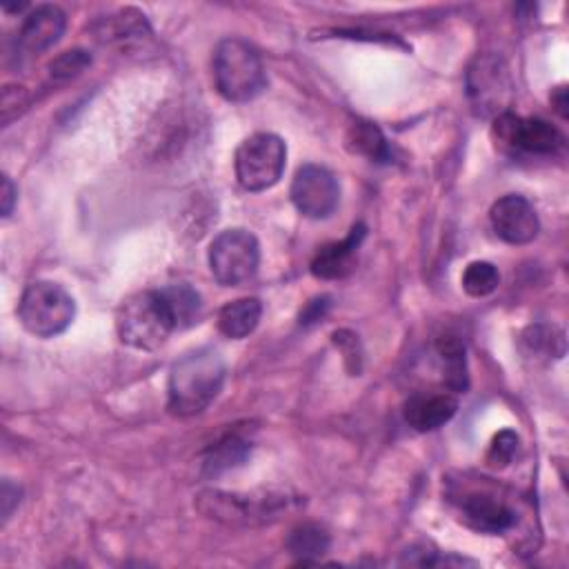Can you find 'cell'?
<instances>
[{
  "label": "cell",
  "instance_id": "cell-1",
  "mask_svg": "<svg viewBox=\"0 0 569 569\" xmlns=\"http://www.w3.org/2000/svg\"><path fill=\"white\" fill-rule=\"evenodd\" d=\"M227 367L222 356L211 347H198L180 356L167 380L169 409L176 416L202 413L220 393Z\"/></svg>",
  "mask_w": 569,
  "mask_h": 569
},
{
  "label": "cell",
  "instance_id": "cell-2",
  "mask_svg": "<svg viewBox=\"0 0 569 569\" xmlns=\"http://www.w3.org/2000/svg\"><path fill=\"white\" fill-rule=\"evenodd\" d=\"M213 82L229 102H249L267 87L260 53L242 38H224L213 51Z\"/></svg>",
  "mask_w": 569,
  "mask_h": 569
},
{
  "label": "cell",
  "instance_id": "cell-3",
  "mask_svg": "<svg viewBox=\"0 0 569 569\" xmlns=\"http://www.w3.org/2000/svg\"><path fill=\"white\" fill-rule=\"evenodd\" d=\"M291 500L293 498L280 491L240 493V491H220V489H207L196 498L198 509L207 518L229 527H256V525L278 520L280 513L289 509Z\"/></svg>",
  "mask_w": 569,
  "mask_h": 569
},
{
  "label": "cell",
  "instance_id": "cell-4",
  "mask_svg": "<svg viewBox=\"0 0 569 569\" xmlns=\"http://www.w3.org/2000/svg\"><path fill=\"white\" fill-rule=\"evenodd\" d=\"M116 331L124 345L140 351H156L176 331V322L160 291H138L120 305Z\"/></svg>",
  "mask_w": 569,
  "mask_h": 569
},
{
  "label": "cell",
  "instance_id": "cell-5",
  "mask_svg": "<svg viewBox=\"0 0 569 569\" xmlns=\"http://www.w3.org/2000/svg\"><path fill=\"white\" fill-rule=\"evenodd\" d=\"M76 316L71 293L53 280H33L24 287L18 302V318L22 327L38 338H53L62 333Z\"/></svg>",
  "mask_w": 569,
  "mask_h": 569
},
{
  "label": "cell",
  "instance_id": "cell-6",
  "mask_svg": "<svg viewBox=\"0 0 569 569\" xmlns=\"http://www.w3.org/2000/svg\"><path fill=\"white\" fill-rule=\"evenodd\" d=\"M284 160L287 147L280 136L267 131L253 133L236 149V178L247 191H264L282 178Z\"/></svg>",
  "mask_w": 569,
  "mask_h": 569
},
{
  "label": "cell",
  "instance_id": "cell-7",
  "mask_svg": "<svg viewBox=\"0 0 569 569\" xmlns=\"http://www.w3.org/2000/svg\"><path fill=\"white\" fill-rule=\"evenodd\" d=\"M209 269L222 287L249 282L260 264L258 238L247 229H224L209 244Z\"/></svg>",
  "mask_w": 569,
  "mask_h": 569
},
{
  "label": "cell",
  "instance_id": "cell-8",
  "mask_svg": "<svg viewBox=\"0 0 569 569\" xmlns=\"http://www.w3.org/2000/svg\"><path fill=\"white\" fill-rule=\"evenodd\" d=\"M293 207L311 220L329 218L340 202V184L336 176L320 164H302L291 180Z\"/></svg>",
  "mask_w": 569,
  "mask_h": 569
},
{
  "label": "cell",
  "instance_id": "cell-9",
  "mask_svg": "<svg viewBox=\"0 0 569 569\" xmlns=\"http://www.w3.org/2000/svg\"><path fill=\"white\" fill-rule=\"evenodd\" d=\"M496 133L516 149L551 156L565 147V136L542 118H520L509 111L496 116Z\"/></svg>",
  "mask_w": 569,
  "mask_h": 569
},
{
  "label": "cell",
  "instance_id": "cell-10",
  "mask_svg": "<svg viewBox=\"0 0 569 569\" xmlns=\"http://www.w3.org/2000/svg\"><path fill=\"white\" fill-rule=\"evenodd\" d=\"M496 236L509 244H527L540 231V220L533 204L518 193L498 198L489 211Z\"/></svg>",
  "mask_w": 569,
  "mask_h": 569
},
{
  "label": "cell",
  "instance_id": "cell-11",
  "mask_svg": "<svg viewBox=\"0 0 569 569\" xmlns=\"http://www.w3.org/2000/svg\"><path fill=\"white\" fill-rule=\"evenodd\" d=\"M467 89L478 113H502L509 82L500 60L493 56H478L469 69Z\"/></svg>",
  "mask_w": 569,
  "mask_h": 569
},
{
  "label": "cell",
  "instance_id": "cell-12",
  "mask_svg": "<svg viewBox=\"0 0 569 569\" xmlns=\"http://www.w3.org/2000/svg\"><path fill=\"white\" fill-rule=\"evenodd\" d=\"M67 16L56 4L36 7L18 31V51L20 56H38L51 49L64 33Z\"/></svg>",
  "mask_w": 569,
  "mask_h": 569
},
{
  "label": "cell",
  "instance_id": "cell-13",
  "mask_svg": "<svg viewBox=\"0 0 569 569\" xmlns=\"http://www.w3.org/2000/svg\"><path fill=\"white\" fill-rule=\"evenodd\" d=\"M365 224H353L340 242L325 244L311 260V273L322 280H338L349 276L356 267V253L365 240Z\"/></svg>",
  "mask_w": 569,
  "mask_h": 569
},
{
  "label": "cell",
  "instance_id": "cell-14",
  "mask_svg": "<svg viewBox=\"0 0 569 569\" xmlns=\"http://www.w3.org/2000/svg\"><path fill=\"white\" fill-rule=\"evenodd\" d=\"M458 409V398L449 391L413 393L402 407L405 422L416 431H433L449 422Z\"/></svg>",
  "mask_w": 569,
  "mask_h": 569
},
{
  "label": "cell",
  "instance_id": "cell-15",
  "mask_svg": "<svg viewBox=\"0 0 569 569\" xmlns=\"http://www.w3.org/2000/svg\"><path fill=\"white\" fill-rule=\"evenodd\" d=\"M462 518L469 527L485 533H502L513 527V511L491 493H469L460 502Z\"/></svg>",
  "mask_w": 569,
  "mask_h": 569
},
{
  "label": "cell",
  "instance_id": "cell-16",
  "mask_svg": "<svg viewBox=\"0 0 569 569\" xmlns=\"http://www.w3.org/2000/svg\"><path fill=\"white\" fill-rule=\"evenodd\" d=\"M251 453V442L240 433H224L218 442H213L202 456V473L220 476L229 469L240 467Z\"/></svg>",
  "mask_w": 569,
  "mask_h": 569
},
{
  "label": "cell",
  "instance_id": "cell-17",
  "mask_svg": "<svg viewBox=\"0 0 569 569\" xmlns=\"http://www.w3.org/2000/svg\"><path fill=\"white\" fill-rule=\"evenodd\" d=\"M262 302L258 298H238L227 302L218 313V329L231 340L247 338L260 322Z\"/></svg>",
  "mask_w": 569,
  "mask_h": 569
},
{
  "label": "cell",
  "instance_id": "cell-18",
  "mask_svg": "<svg viewBox=\"0 0 569 569\" xmlns=\"http://www.w3.org/2000/svg\"><path fill=\"white\" fill-rule=\"evenodd\" d=\"M331 545V538L325 527L316 522H302L291 529L287 536V551L298 560V562H311L327 553Z\"/></svg>",
  "mask_w": 569,
  "mask_h": 569
},
{
  "label": "cell",
  "instance_id": "cell-19",
  "mask_svg": "<svg viewBox=\"0 0 569 569\" xmlns=\"http://www.w3.org/2000/svg\"><path fill=\"white\" fill-rule=\"evenodd\" d=\"M158 291L176 322V329H184V327H191L193 322H198L202 302H200V296L196 289H191L189 284H169Z\"/></svg>",
  "mask_w": 569,
  "mask_h": 569
},
{
  "label": "cell",
  "instance_id": "cell-20",
  "mask_svg": "<svg viewBox=\"0 0 569 569\" xmlns=\"http://www.w3.org/2000/svg\"><path fill=\"white\" fill-rule=\"evenodd\" d=\"M436 351H438V358L442 362V376L447 380V385L453 389V391H465L467 385H469V378H467V358H465V345L456 338V336H440L438 342H436Z\"/></svg>",
  "mask_w": 569,
  "mask_h": 569
},
{
  "label": "cell",
  "instance_id": "cell-21",
  "mask_svg": "<svg viewBox=\"0 0 569 569\" xmlns=\"http://www.w3.org/2000/svg\"><path fill=\"white\" fill-rule=\"evenodd\" d=\"M347 147L353 153L367 156L369 160H376V162H389L391 160V149L387 144V138L371 122H353L349 133H347Z\"/></svg>",
  "mask_w": 569,
  "mask_h": 569
},
{
  "label": "cell",
  "instance_id": "cell-22",
  "mask_svg": "<svg viewBox=\"0 0 569 569\" xmlns=\"http://www.w3.org/2000/svg\"><path fill=\"white\" fill-rule=\"evenodd\" d=\"M98 36L109 42H122V40H140L149 36V24L142 13L136 9H124L116 16H109L100 22Z\"/></svg>",
  "mask_w": 569,
  "mask_h": 569
},
{
  "label": "cell",
  "instance_id": "cell-23",
  "mask_svg": "<svg viewBox=\"0 0 569 569\" xmlns=\"http://www.w3.org/2000/svg\"><path fill=\"white\" fill-rule=\"evenodd\" d=\"M498 282H500V273L487 260H473L462 271V289L473 298L489 296L498 287Z\"/></svg>",
  "mask_w": 569,
  "mask_h": 569
},
{
  "label": "cell",
  "instance_id": "cell-24",
  "mask_svg": "<svg viewBox=\"0 0 569 569\" xmlns=\"http://www.w3.org/2000/svg\"><path fill=\"white\" fill-rule=\"evenodd\" d=\"M91 64V58L87 51L82 49H73V51H64L62 56H58L51 64H49V80L53 84L58 82H67L71 78H76L80 71H84Z\"/></svg>",
  "mask_w": 569,
  "mask_h": 569
},
{
  "label": "cell",
  "instance_id": "cell-25",
  "mask_svg": "<svg viewBox=\"0 0 569 569\" xmlns=\"http://www.w3.org/2000/svg\"><path fill=\"white\" fill-rule=\"evenodd\" d=\"M518 451V436L511 429H502L493 436L489 451H487V462L491 467H505L513 460Z\"/></svg>",
  "mask_w": 569,
  "mask_h": 569
},
{
  "label": "cell",
  "instance_id": "cell-26",
  "mask_svg": "<svg viewBox=\"0 0 569 569\" xmlns=\"http://www.w3.org/2000/svg\"><path fill=\"white\" fill-rule=\"evenodd\" d=\"M327 309H329V298H327V296L316 298V300H311V302L305 307V311L300 313V322H302V325L318 322V320L327 313Z\"/></svg>",
  "mask_w": 569,
  "mask_h": 569
},
{
  "label": "cell",
  "instance_id": "cell-27",
  "mask_svg": "<svg viewBox=\"0 0 569 569\" xmlns=\"http://www.w3.org/2000/svg\"><path fill=\"white\" fill-rule=\"evenodd\" d=\"M20 502V489L13 487L9 480L2 482V518L7 520L13 511V507Z\"/></svg>",
  "mask_w": 569,
  "mask_h": 569
},
{
  "label": "cell",
  "instance_id": "cell-28",
  "mask_svg": "<svg viewBox=\"0 0 569 569\" xmlns=\"http://www.w3.org/2000/svg\"><path fill=\"white\" fill-rule=\"evenodd\" d=\"M16 187L9 180V176H2V191H0V200H2V216H9L13 204H16Z\"/></svg>",
  "mask_w": 569,
  "mask_h": 569
},
{
  "label": "cell",
  "instance_id": "cell-29",
  "mask_svg": "<svg viewBox=\"0 0 569 569\" xmlns=\"http://www.w3.org/2000/svg\"><path fill=\"white\" fill-rule=\"evenodd\" d=\"M551 102L556 104V111L565 118L567 116V89L565 87H558L551 96Z\"/></svg>",
  "mask_w": 569,
  "mask_h": 569
}]
</instances>
